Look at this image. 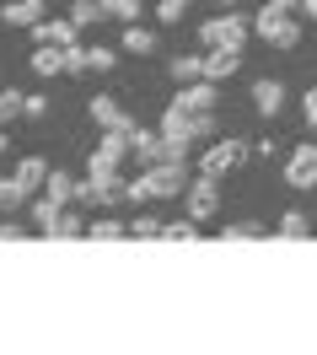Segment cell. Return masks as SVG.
Instances as JSON below:
<instances>
[{
  "label": "cell",
  "mask_w": 317,
  "mask_h": 355,
  "mask_svg": "<svg viewBox=\"0 0 317 355\" xmlns=\"http://www.w3.org/2000/svg\"><path fill=\"white\" fill-rule=\"evenodd\" d=\"M296 6H301V0H264V11H269V17H291Z\"/></svg>",
  "instance_id": "33"
},
{
  "label": "cell",
  "mask_w": 317,
  "mask_h": 355,
  "mask_svg": "<svg viewBox=\"0 0 317 355\" xmlns=\"http://www.w3.org/2000/svg\"><path fill=\"white\" fill-rule=\"evenodd\" d=\"M188 6H194V0H188Z\"/></svg>",
  "instance_id": "40"
},
{
  "label": "cell",
  "mask_w": 317,
  "mask_h": 355,
  "mask_svg": "<svg viewBox=\"0 0 317 355\" xmlns=\"http://www.w3.org/2000/svg\"><path fill=\"white\" fill-rule=\"evenodd\" d=\"M285 183H291V189H317V146L285 151Z\"/></svg>",
  "instance_id": "7"
},
{
  "label": "cell",
  "mask_w": 317,
  "mask_h": 355,
  "mask_svg": "<svg viewBox=\"0 0 317 355\" xmlns=\"http://www.w3.org/2000/svg\"><path fill=\"white\" fill-rule=\"evenodd\" d=\"M167 243H199V221L194 216H183V221H167V232H161Z\"/></svg>",
  "instance_id": "23"
},
{
  "label": "cell",
  "mask_w": 317,
  "mask_h": 355,
  "mask_svg": "<svg viewBox=\"0 0 317 355\" xmlns=\"http://www.w3.org/2000/svg\"><path fill=\"white\" fill-rule=\"evenodd\" d=\"M183 11H188V0H156V22H183Z\"/></svg>",
  "instance_id": "30"
},
{
  "label": "cell",
  "mask_w": 317,
  "mask_h": 355,
  "mask_svg": "<svg viewBox=\"0 0 317 355\" xmlns=\"http://www.w3.org/2000/svg\"><path fill=\"white\" fill-rule=\"evenodd\" d=\"M161 135H167V140H183V146H199V140H210V135H215V113H188L178 103V97H172V108L161 113V124H156Z\"/></svg>",
  "instance_id": "2"
},
{
  "label": "cell",
  "mask_w": 317,
  "mask_h": 355,
  "mask_svg": "<svg viewBox=\"0 0 317 355\" xmlns=\"http://www.w3.org/2000/svg\"><path fill=\"white\" fill-rule=\"evenodd\" d=\"M301 108H307V124L317 130V87H307V103H301Z\"/></svg>",
  "instance_id": "35"
},
{
  "label": "cell",
  "mask_w": 317,
  "mask_h": 355,
  "mask_svg": "<svg viewBox=\"0 0 317 355\" xmlns=\"http://www.w3.org/2000/svg\"><path fill=\"white\" fill-rule=\"evenodd\" d=\"M129 156H135L140 167H156L161 162V130H129Z\"/></svg>",
  "instance_id": "10"
},
{
  "label": "cell",
  "mask_w": 317,
  "mask_h": 355,
  "mask_svg": "<svg viewBox=\"0 0 317 355\" xmlns=\"http://www.w3.org/2000/svg\"><path fill=\"white\" fill-rule=\"evenodd\" d=\"M183 205H188V216L194 221H215V210H221V178H210V173H199V178H188V189H183Z\"/></svg>",
  "instance_id": "4"
},
{
  "label": "cell",
  "mask_w": 317,
  "mask_h": 355,
  "mask_svg": "<svg viewBox=\"0 0 317 355\" xmlns=\"http://www.w3.org/2000/svg\"><path fill=\"white\" fill-rule=\"evenodd\" d=\"M307 232H312V221H307L301 210H285V216H280V237H307Z\"/></svg>",
  "instance_id": "26"
},
{
  "label": "cell",
  "mask_w": 317,
  "mask_h": 355,
  "mask_svg": "<svg viewBox=\"0 0 317 355\" xmlns=\"http://www.w3.org/2000/svg\"><path fill=\"white\" fill-rule=\"evenodd\" d=\"M221 237H226V243H248V237H264V221H231Z\"/></svg>",
  "instance_id": "27"
},
{
  "label": "cell",
  "mask_w": 317,
  "mask_h": 355,
  "mask_svg": "<svg viewBox=\"0 0 317 355\" xmlns=\"http://www.w3.org/2000/svg\"><path fill=\"white\" fill-rule=\"evenodd\" d=\"M242 70V49H204V81H231Z\"/></svg>",
  "instance_id": "8"
},
{
  "label": "cell",
  "mask_w": 317,
  "mask_h": 355,
  "mask_svg": "<svg viewBox=\"0 0 317 355\" xmlns=\"http://www.w3.org/2000/svg\"><path fill=\"white\" fill-rule=\"evenodd\" d=\"M70 22H75V27L108 22V0H75V6H70Z\"/></svg>",
  "instance_id": "19"
},
{
  "label": "cell",
  "mask_w": 317,
  "mask_h": 355,
  "mask_svg": "<svg viewBox=\"0 0 317 355\" xmlns=\"http://www.w3.org/2000/svg\"><path fill=\"white\" fill-rule=\"evenodd\" d=\"M11 178L22 183L27 194H38V189H44V178H48V162H44V156H22V162H17V173H11Z\"/></svg>",
  "instance_id": "16"
},
{
  "label": "cell",
  "mask_w": 317,
  "mask_h": 355,
  "mask_svg": "<svg viewBox=\"0 0 317 355\" xmlns=\"http://www.w3.org/2000/svg\"><path fill=\"white\" fill-rule=\"evenodd\" d=\"M48 11H44V0H6V11H0V22L6 27H38Z\"/></svg>",
  "instance_id": "11"
},
{
  "label": "cell",
  "mask_w": 317,
  "mask_h": 355,
  "mask_svg": "<svg viewBox=\"0 0 317 355\" xmlns=\"http://www.w3.org/2000/svg\"><path fill=\"white\" fill-rule=\"evenodd\" d=\"M0 243H22V221H0Z\"/></svg>",
  "instance_id": "34"
},
{
  "label": "cell",
  "mask_w": 317,
  "mask_h": 355,
  "mask_svg": "<svg viewBox=\"0 0 317 355\" xmlns=\"http://www.w3.org/2000/svg\"><path fill=\"white\" fill-rule=\"evenodd\" d=\"M231 6H237V0H221V11H231Z\"/></svg>",
  "instance_id": "39"
},
{
  "label": "cell",
  "mask_w": 317,
  "mask_h": 355,
  "mask_svg": "<svg viewBox=\"0 0 317 355\" xmlns=\"http://www.w3.org/2000/svg\"><path fill=\"white\" fill-rule=\"evenodd\" d=\"M253 33H258L269 49H296L301 44V22H296V17H269V11H258Z\"/></svg>",
  "instance_id": "6"
},
{
  "label": "cell",
  "mask_w": 317,
  "mask_h": 355,
  "mask_svg": "<svg viewBox=\"0 0 317 355\" xmlns=\"http://www.w3.org/2000/svg\"><path fill=\"white\" fill-rule=\"evenodd\" d=\"M167 76H172L178 87H188V81H204V54H178V60L167 65Z\"/></svg>",
  "instance_id": "17"
},
{
  "label": "cell",
  "mask_w": 317,
  "mask_h": 355,
  "mask_svg": "<svg viewBox=\"0 0 317 355\" xmlns=\"http://www.w3.org/2000/svg\"><path fill=\"white\" fill-rule=\"evenodd\" d=\"M301 6H307V22H317V0H301Z\"/></svg>",
  "instance_id": "37"
},
{
  "label": "cell",
  "mask_w": 317,
  "mask_h": 355,
  "mask_svg": "<svg viewBox=\"0 0 317 355\" xmlns=\"http://www.w3.org/2000/svg\"><path fill=\"white\" fill-rule=\"evenodd\" d=\"M6 146H11V140H6V130H0V151H6Z\"/></svg>",
  "instance_id": "38"
},
{
  "label": "cell",
  "mask_w": 317,
  "mask_h": 355,
  "mask_svg": "<svg viewBox=\"0 0 317 355\" xmlns=\"http://www.w3.org/2000/svg\"><path fill=\"white\" fill-rule=\"evenodd\" d=\"M108 22H140V0H108Z\"/></svg>",
  "instance_id": "25"
},
{
  "label": "cell",
  "mask_w": 317,
  "mask_h": 355,
  "mask_svg": "<svg viewBox=\"0 0 317 355\" xmlns=\"http://www.w3.org/2000/svg\"><path fill=\"white\" fill-rule=\"evenodd\" d=\"M44 194H48V200H60V205H70V194H75V178H70V173H60V167H48Z\"/></svg>",
  "instance_id": "20"
},
{
  "label": "cell",
  "mask_w": 317,
  "mask_h": 355,
  "mask_svg": "<svg viewBox=\"0 0 317 355\" xmlns=\"http://www.w3.org/2000/svg\"><path fill=\"white\" fill-rule=\"evenodd\" d=\"M183 189H188V162H156V167H140L135 183H124V200H172Z\"/></svg>",
  "instance_id": "1"
},
{
  "label": "cell",
  "mask_w": 317,
  "mask_h": 355,
  "mask_svg": "<svg viewBox=\"0 0 317 355\" xmlns=\"http://www.w3.org/2000/svg\"><path fill=\"white\" fill-rule=\"evenodd\" d=\"M60 216H65V205L60 200H33V226H38V232H48V237H54V226H60Z\"/></svg>",
  "instance_id": "18"
},
{
  "label": "cell",
  "mask_w": 317,
  "mask_h": 355,
  "mask_svg": "<svg viewBox=\"0 0 317 355\" xmlns=\"http://www.w3.org/2000/svg\"><path fill=\"white\" fill-rule=\"evenodd\" d=\"M253 108L264 113V119H274V113L285 108V87L269 81V76H264V81H253Z\"/></svg>",
  "instance_id": "14"
},
{
  "label": "cell",
  "mask_w": 317,
  "mask_h": 355,
  "mask_svg": "<svg viewBox=\"0 0 317 355\" xmlns=\"http://www.w3.org/2000/svg\"><path fill=\"white\" fill-rule=\"evenodd\" d=\"M167 232V221H156V216H135L129 221V237H161Z\"/></svg>",
  "instance_id": "29"
},
{
  "label": "cell",
  "mask_w": 317,
  "mask_h": 355,
  "mask_svg": "<svg viewBox=\"0 0 317 355\" xmlns=\"http://www.w3.org/2000/svg\"><path fill=\"white\" fill-rule=\"evenodd\" d=\"M33 44H75V22L70 17H44V22L33 27Z\"/></svg>",
  "instance_id": "13"
},
{
  "label": "cell",
  "mask_w": 317,
  "mask_h": 355,
  "mask_svg": "<svg viewBox=\"0 0 317 355\" xmlns=\"http://www.w3.org/2000/svg\"><path fill=\"white\" fill-rule=\"evenodd\" d=\"M91 124H97V130H135V124H129V113L118 108L114 97H91Z\"/></svg>",
  "instance_id": "12"
},
{
  "label": "cell",
  "mask_w": 317,
  "mask_h": 355,
  "mask_svg": "<svg viewBox=\"0 0 317 355\" xmlns=\"http://www.w3.org/2000/svg\"><path fill=\"white\" fill-rule=\"evenodd\" d=\"M48 113V97H27V119H44Z\"/></svg>",
  "instance_id": "36"
},
{
  "label": "cell",
  "mask_w": 317,
  "mask_h": 355,
  "mask_svg": "<svg viewBox=\"0 0 317 355\" xmlns=\"http://www.w3.org/2000/svg\"><path fill=\"white\" fill-rule=\"evenodd\" d=\"M17 113H27V97H22V92H0V130H6Z\"/></svg>",
  "instance_id": "24"
},
{
  "label": "cell",
  "mask_w": 317,
  "mask_h": 355,
  "mask_svg": "<svg viewBox=\"0 0 317 355\" xmlns=\"http://www.w3.org/2000/svg\"><path fill=\"white\" fill-rule=\"evenodd\" d=\"M124 49H129V54H151V49H156V33L140 27V22H129L124 27Z\"/></svg>",
  "instance_id": "21"
},
{
  "label": "cell",
  "mask_w": 317,
  "mask_h": 355,
  "mask_svg": "<svg viewBox=\"0 0 317 355\" xmlns=\"http://www.w3.org/2000/svg\"><path fill=\"white\" fill-rule=\"evenodd\" d=\"M248 33H253V22L231 6V11H221V17L199 22V44L204 49H242V44H248Z\"/></svg>",
  "instance_id": "3"
},
{
  "label": "cell",
  "mask_w": 317,
  "mask_h": 355,
  "mask_svg": "<svg viewBox=\"0 0 317 355\" xmlns=\"http://www.w3.org/2000/svg\"><path fill=\"white\" fill-rule=\"evenodd\" d=\"M81 232H91V226L81 221L75 210H65V216H60V226H54V237H81Z\"/></svg>",
  "instance_id": "31"
},
{
  "label": "cell",
  "mask_w": 317,
  "mask_h": 355,
  "mask_svg": "<svg viewBox=\"0 0 317 355\" xmlns=\"http://www.w3.org/2000/svg\"><path fill=\"white\" fill-rule=\"evenodd\" d=\"M27 200H33V194H27L17 178H0V210H22Z\"/></svg>",
  "instance_id": "22"
},
{
  "label": "cell",
  "mask_w": 317,
  "mask_h": 355,
  "mask_svg": "<svg viewBox=\"0 0 317 355\" xmlns=\"http://www.w3.org/2000/svg\"><path fill=\"white\" fill-rule=\"evenodd\" d=\"M33 76H44V81L65 76V49H60V44H38V54H33Z\"/></svg>",
  "instance_id": "15"
},
{
  "label": "cell",
  "mask_w": 317,
  "mask_h": 355,
  "mask_svg": "<svg viewBox=\"0 0 317 355\" xmlns=\"http://www.w3.org/2000/svg\"><path fill=\"white\" fill-rule=\"evenodd\" d=\"M253 156V146H242V140H210V151L199 156V173H210V178H226V173H237L242 162Z\"/></svg>",
  "instance_id": "5"
},
{
  "label": "cell",
  "mask_w": 317,
  "mask_h": 355,
  "mask_svg": "<svg viewBox=\"0 0 317 355\" xmlns=\"http://www.w3.org/2000/svg\"><path fill=\"white\" fill-rule=\"evenodd\" d=\"M178 103H183L188 113H215L221 87H215V81H188V87H178Z\"/></svg>",
  "instance_id": "9"
},
{
  "label": "cell",
  "mask_w": 317,
  "mask_h": 355,
  "mask_svg": "<svg viewBox=\"0 0 317 355\" xmlns=\"http://www.w3.org/2000/svg\"><path fill=\"white\" fill-rule=\"evenodd\" d=\"M114 65H118V54H114V49L91 44V70H114Z\"/></svg>",
  "instance_id": "32"
},
{
  "label": "cell",
  "mask_w": 317,
  "mask_h": 355,
  "mask_svg": "<svg viewBox=\"0 0 317 355\" xmlns=\"http://www.w3.org/2000/svg\"><path fill=\"white\" fill-rule=\"evenodd\" d=\"M124 232H129V226H124V221H114V216L91 221V237H97V243H114V237H124Z\"/></svg>",
  "instance_id": "28"
}]
</instances>
